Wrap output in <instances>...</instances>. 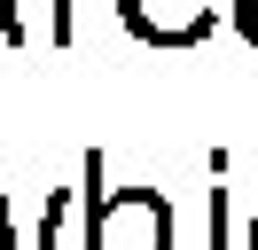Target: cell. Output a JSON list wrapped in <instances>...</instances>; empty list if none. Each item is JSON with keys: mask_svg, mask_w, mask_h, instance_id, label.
<instances>
[{"mask_svg": "<svg viewBox=\"0 0 258 250\" xmlns=\"http://www.w3.org/2000/svg\"><path fill=\"white\" fill-rule=\"evenodd\" d=\"M55 39H79V0H55Z\"/></svg>", "mask_w": 258, "mask_h": 250, "instance_id": "277c9868", "label": "cell"}, {"mask_svg": "<svg viewBox=\"0 0 258 250\" xmlns=\"http://www.w3.org/2000/svg\"><path fill=\"white\" fill-rule=\"evenodd\" d=\"M211 250H235V234H227V188H211Z\"/></svg>", "mask_w": 258, "mask_h": 250, "instance_id": "3957f363", "label": "cell"}, {"mask_svg": "<svg viewBox=\"0 0 258 250\" xmlns=\"http://www.w3.org/2000/svg\"><path fill=\"white\" fill-rule=\"evenodd\" d=\"M117 16H125V31L149 39V47H196L219 24L211 0H117Z\"/></svg>", "mask_w": 258, "mask_h": 250, "instance_id": "7a4b0ae2", "label": "cell"}, {"mask_svg": "<svg viewBox=\"0 0 258 250\" xmlns=\"http://www.w3.org/2000/svg\"><path fill=\"white\" fill-rule=\"evenodd\" d=\"M235 31H242V39L258 47V0H242V8H235Z\"/></svg>", "mask_w": 258, "mask_h": 250, "instance_id": "5b68a950", "label": "cell"}, {"mask_svg": "<svg viewBox=\"0 0 258 250\" xmlns=\"http://www.w3.org/2000/svg\"><path fill=\"white\" fill-rule=\"evenodd\" d=\"M250 250H258V211H250Z\"/></svg>", "mask_w": 258, "mask_h": 250, "instance_id": "52a82bcc", "label": "cell"}, {"mask_svg": "<svg viewBox=\"0 0 258 250\" xmlns=\"http://www.w3.org/2000/svg\"><path fill=\"white\" fill-rule=\"evenodd\" d=\"M86 250H172V203L157 188H110L102 149H86Z\"/></svg>", "mask_w": 258, "mask_h": 250, "instance_id": "6da1fadb", "label": "cell"}, {"mask_svg": "<svg viewBox=\"0 0 258 250\" xmlns=\"http://www.w3.org/2000/svg\"><path fill=\"white\" fill-rule=\"evenodd\" d=\"M0 39H16V0H0Z\"/></svg>", "mask_w": 258, "mask_h": 250, "instance_id": "8992f818", "label": "cell"}]
</instances>
